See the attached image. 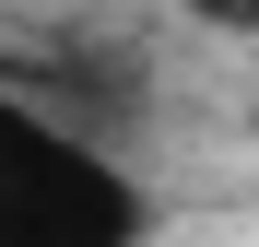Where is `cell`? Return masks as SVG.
Instances as JSON below:
<instances>
[{"label":"cell","instance_id":"1","mask_svg":"<svg viewBox=\"0 0 259 247\" xmlns=\"http://www.w3.org/2000/svg\"><path fill=\"white\" fill-rule=\"evenodd\" d=\"M0 247H153V188L106 130L0 94Z\"/></svg>","mask_w":259,"mask_h":247},{"label":"cell","instance_id":"2","mask_svg":"<svg viewBox=\"0 0 259 247\" xmlns=\"http://www.w3.org/2000/svg\"><path fill=\"white\" fill-rule=\"evenodd\" d=\"M189 24H212V35H259V0H189Z\"/></svg>","mask_w":259,"mask_h":247},{"label":"cell","instance_id":"3","mask_svg":"<svg viewBox=\"0 0 259 247\" xmlns=\"http://www.w3.org/2000/svg\"><path fill=\"white\" fill-rule=\"evenodd\" d=\"M12 82H24V59H12V47H0V94H12Z\"/></svg>","mask_w":259,"mask_h":247}]
</instances>
